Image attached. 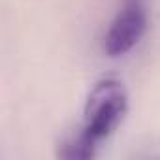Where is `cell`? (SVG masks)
<instances>
[{"mask_svg":"<svg viewBox=\"0 0 160 160\" xmlns=\"http://www.w3.org/2000/svg\"><path fill=\"white\" fill-rule=\"evenodd\" d=\"M128 111V94L122 81L102 77L91 89L83 106V124L79 126L92 143L100 145L122 122Z\"/></svg>","mask_w":160,"mask_h":160,"instance_id":"obj_1","label":"cell"},{"mask_svg":"<svg viewBox=\"0 0 160 160\" xmlns=\"http://www.w3.org/2000/svg\"><path fill=\"white\" fill-rule=\"evenodd\" d=\"M149 27L147 0H122L115 17L104 34V53L108 57H122L132 51L145 36Z\"/></svg>","mask_w":160,"mask_h":160,"instance_id":"obj_2","label":"cell"}]
</instances>
